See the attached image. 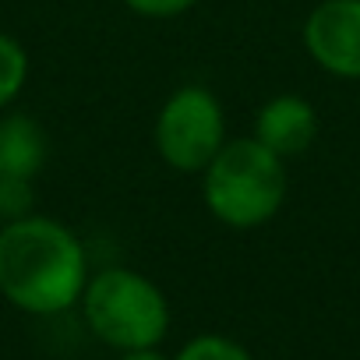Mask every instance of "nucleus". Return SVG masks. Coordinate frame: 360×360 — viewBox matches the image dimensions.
<instances>
[{"instance_id":"1","label":"nucleus","mask_w":360,"mask_h":360,"mask_svg":"<svg viewBox=\"0 0 360 360\" xmlns=\"http://www.w3.org/2000/svg\"><path fill=\"white\" fill-rule=\"evenodd\" d=\"M85 248L57 219L22 216L0 230V293L29 314L68 311L85 293Z\"/></svg>"},{"instance_id":"2","label":"nucleus","mask_w":360,"mask_h":360,"mask_svg":"<svg viewBox=\"0 0 360 360\" xmlns=\"http://www.w3.org/2000/svg\"><path fill=\"white\" fill-rule=\"evenodd\" d=\"M286 202V166L283 155L265 148L258 138L226 141L205 166V205L233 226L255 230L269 223Z\"/></svg>"},{"instance_id":"3","label":"nucleus","mask_w":360,"mask_h":360,"mask_svg":"<svg viewBox=\"0 0 360 360\" xmlns=\"http://www.w3.org/2000/svg\"><path fill=\"white\" fill-rule=\"evenodd\" d=\"M85 318L106 346L124 353L152 349L169 328V304L152 279L131 269H106L85 286Z\"/></svg>"},{"instance_id":"4","label":"nucleus","mask_w":360,"mask_h":360,"mask_svg":"<svg viewBox=\"0 0 360 360\" xmlns=\"http://www.w3.org/2000/svg\"><path fill=\"white\" fill-rule=\"evenodd\" d=\"M226 145V120L219 99L202 89L188 85L166 99L155 120V148L166 166L180 173H205L216 152Z\"/></svg>"},{"instance_id":"5","label":"nucleus","mask_w":360,"mask_h":360,"mask_svg":"<svg viewBox=\"0 0 360 360\" xmlns=\"http://www.w3.org/2000/svg\"><path fill=\"white\" fill-rule=\"evenodd\" d=\"M304 46L328 75L360 78V0H321L304 22Z\"/></svg>"},{"instance_id":"6","label":"nucleus","mask_w":360,"mask_h":360,"mask_svg":"<svg viewBox=\"0 0 360 360\" xmlns=\"http://www.w3.org/2000/svg\"><path fill=\"white\" fill-rule=\"evenodd\" d=\"M318 134V113L304 96H276L258 110L255 138L276 155H300Z\"/></svg>"},{"instance_id":"7","label":"nucleus","mask_w":360,"mask_h":360,"mask_svg":"<svg viewBox=\"0 0 360 360\" xmlns=\"http://www.w3.org/2000/svg\"><path fill=\"white\" fill-rule=\"evenodd\" d=\"M46 162V134L43 127L25 117H4L0 120V176H22L32 180Z\"/></svg>"},{"instance_id":"8","label":"nucleus","mask_w":360,"mask_h":360,"mask_svg":"<svg viewBox=\"0 0 360 360\" xmlns=\"http://www.w3.org/2000/svg\"><path fill=\"white\" fill-rule=\"evenodd\" d=\"M29 78V53L22 50L18 39L0 32V110L18 99Z\"/></svg>"},{"instance_id":"9","label":"nucleus","mask_w":360,"mask_h":360,"mask_svg":"<svg viewBox=\"0 0 360 360\" xmlns=\"http://www.w3.org/2000/svg\"><path fill=\"white\" fill-rule=\"evenodd\" d=\"M176 360H255V356L226 335H198L176 353Z\"/></svg>"},{"instance_id":"10","label":"nucleus","mask_w":360,"mask_h":360,"mask_svg":"<svg viewBox=\"0 0 360 360\" xmlns=\"http://www.w3.org/2000/svg\"><path fill=\"white\" fill-rule=\"evenodd\" d=\"M29 205H32L29 180H22V176H0V216L22 219Z\"/></svg>"},{"instance_id":"11","label":"nucleus","mask_w":360,"mask_h":360,"mask_svg":"<svg viewBox=\"0 0 360 360\" xmlns=\"http://www.w3.org/2000/svg\"><path fill=\"white\" fill-rule=\"evenodd\" d=\"M124 4L145 18H169V15H180V11H188L195 8L198 0H124Z\"/></svg>"},{"instance_id":"12","label":"nucleus","mask_w":360,"mask_h":360,"mask_svg":"<svg viewBox=\"0 0 360 360\" xmlns=\"http://www.w3.org/2000/svg\"><path fill=\"white\" fill-rule=\"evenodd\" d=\"M120 360H166V356H159L155 349H127Z\"/></svg>"}]
</instances>
